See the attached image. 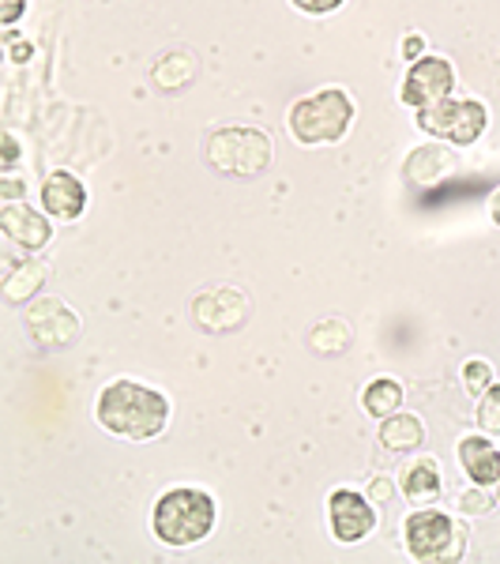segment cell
I'll return each mask as SVG.
<instances>
[{
	"label": "cell",
	"mask_w": 500,
	"mask_h": 564,
	"mask_svg": "<svg viewBox=\"0 0 500 564\" xmlns=\"http://www.w3.org/2000/svg\"><path fill=\"white\" fill-rule=\"evenodd\" d=\"M95 417L106 433L124 436V441H151L166 430L170 399L159 388L135 384V380H113L102 388L95 403Z\"/></svg>",
	"instance_id": "6da1fadb"
},
{
	"label": "cell",
	"mask_w": 500,
	"mask_h": 564,
	"mask_svg": "<svg viewBox=\"0 0 500 564\" xmlns=\"http://www.w3.org/2000/svg\"><path fill=\"white\" fill-rule=\"evenodd\" d=\"M204 162L218 177L257 181L275 162V143L257 124H218L204 135Z\"/></svg>",
	"instance_id": "7a4b0ae2"
},
{
	"label": "cell",
	"mask_w": 500,
	"mask_h": 564,
	"mask_svg": "<svg viewBox=\"0 0 500 564\" xmlns=\"http://www.w3.org/2000/svg\"><path fill=\"white\" fill-rule=\"evenodd\" d=\"M215 520H218L215 497L204 494V489L181 486L159 497V505L151 512V531L162 545L185 550V545L204 542L215 531Z\"/></svg>",
	"instance_id": "3957f363"
},
{
	"label": "cell",
	"mask_w": 500,
	"mask_h": 564,
	"mask_svg": "<svg viewBox=\"0 0 500 564\" xmlns=\"http://www.w3.org/2000/svg\"><path fill=\"white\" fill-rule=\"evenodd\" d=\"M354 121V98L343 87H324L316 95H305L290 106L286 129L305 148H320V143L343 140Z\"/></svg>",
	"instance_id": "277c9868"
},
{
	"label": "cell",
	"mask_w": 500,
	"mask_h": 564,
	"mask_svg": "<svg viewBox=\"0 0 500 564\" xmlns=\"http://www.w3.org/2000/svg\"><path fill=\"white\" fill-rule=\"evenodd\" d=\"M403 542L414 561H459L463 557V527L448 512L433 505L414 508L403 523Z\"/></svg>",
	"instance_id": "5b68a950"
},
{
	"label": "cell",
	"mask_w": 500,
	"mask_h": 564,
	"mask_svg": "<svg viewBox=\"0 0 500 564\" xmlns=\"http://www.w3.org/2000/svg\"><path fill=\"white\" fill-rule=\"evenodd\" d=\"M486 124H489V109L478 98H441L436 106L417 109V129L436 135V140L456 143V148L478 143Z\"/></svg>",
	"instance_id": "8992f818"
},
{
	"label": "cell",
	"mask_w": 500,
	"mask_h": 564,
	"mask_svg": "<svg viewBox=\"0 0 500 564\" xmlns=\"http://www.w3.org/2000/svg\"><path fill=\"white\" fill-rule=\"evenodd\" d=\"M26 339L39 350H68L79 339V316L61 297H34L23 316Z\"/></svg>",
	"instance_id": "52a82bcc"
},
{
	"label": "cell",
	"mask_w": 500,
	"mask_h": 564,
	"mask_svg": "<svg viewBox=\"0 0 500 564\" xmlns=\"http://www.w3.org/2000/svg\"><path fill=\"white\" fill-rule=\"evenodd\" d=\"M249 313H252L249 294H244V290H233V286L204 290V294L193 297V308H188L193 324L199 327V332H207V335L238 332V327L249 321Z\"/></svg>",
	"instance_id": "ba28073f"
},
{
	"label": "cell",
	"mask_w": 500,
	"mask_h": 564,
	"mask_svg": "<svg viewBox=\"0 0 500 564\" xmlns=\"http://www.w3.org/2000/svg\"><path fill=\"white\" fill-rule=\"evenodd\" d=\"M452 90H456V68H452V61L436 57V53H422L417 61H411V72H406L399 98L411 109H425L436 106L441 98H452Z\"/></svg>",
	"instance_id": "9c48e42d"
},
{
	"label": "cell",
	"mask_w": 500,
	"mask_h": 564,
	"mask_svg": "<svg viewBox=\"0 0 500 564\" xmlns=\"http://www.w3.org/2000/svg\"><path fill=\"white\" fill-rule=\"evenodd\" d=\"M327 527H331V539L343 545L369 539L372 527H377L372 500L354 494V489H335V494L327 497Z\"/></svg>",
	"instance_id": "30bf717a"
},
{
	"label": "cell",
	"mask_w": 500,
	"mask_h": 564,
	"mask_svg": "<svg viewBox=\"0 0 500 564\" xmlns=\"http://www.w3.org/2000/svg\"><path fill=\"white\" fill-rule=\"evenodd\" d=\"M0 230H4L8 241H15L20 249L26 252H39L50 245L53 238V226L45 212H34L31 204H4V212H0Z\"/></svg>",
	"instance_id": "8fae6325"
},
{
	"label": "cell",
	"mask_w": 500,
	"mask_h": 564,
	"mask_svg": "<svg viewBox=\"0 0 500 564\" xmlns=\"http://www.w3.org/2000/svg\"><path fill=\"white\" fill-rule=\"evenodd\" d=\"M84 207H87V188L76 174L57 170V174L45 177V185H42V212L45 215L61 218V223H76V218L84 215Z\"/></svg>",
	"instance_id": "7c38bea8"
},
{
	"label": "cell",
	"mask_w": 500,
	"mask_h": 564,
	"mask_svg": "<svg viewBox=\"0 0 500 564\" xmlns=\"http://www.w3.org/2000/svg\"><path fill=\"white\" fill-rule=\"evenodd\" d=\"M459 159L452 148H441V143H425V148H417L411 159H406L403 166V177L414 181V185L430 188V185H441V181H448L456 174Z\"/></svg>",
	"instance_id": "4fadbf2b"
},
{
	"label": "cell",
	"mask_w": 500,
	"mask_h": 564,
	"mask_svg": "<svg viewBox=\"0 0 500 564\" xmlns=\"http://www.w3.org/2000/svg\"><path fill=\"white\" fill-rule=\"evenodd\" d=\"M399 489H403V497L411 500V508L436 505V500H441V494H444L441 467H436V459L417 456V459L406 463V467L399 470Z\"/></svg>",
	"instance_id": "5bb4252c"
},
{
	"label": "cell",
	"mask_w": 500,
	"mask_h": 564,
	"mask_svg": "<svg viewBox=\"0 0 500 564\" xmlns=\"http://www.w3.org/2000/svg\"><path fill=\"white\" fill-rule=\"evenodd\" d=\"M459 467H463V475L470 481H478V486H497L500 481V448H493L486 436H463Z\"/></svg>",
	"instance_id": "9a60e30c"
},
{
	"label": "cell",
	"mask_w": 500,
	"mask_h": 564,
	"mask_svg": "<svg viewBox=\"0 0 500 564\" xmlns=\"http://www.w3.org/2000/svg\"><path fill=\"white\" fill-rule=\"evenodd\" d=\"M199 72V61L188 50H170L162 53L151 65V84L162 90V95H181L185 87H193Z\"/></svg>",
	"instance_id": "2e32d148"
},
{
	"label": "cell",
	"mask_w": 500,
	"mask_h": 564,
	"mask_svg": "<svg viewBox=\"0 0 500 564\" xmlns=\"http://www.w3.org/2000/svg\"><path fill=\"white\" fill-rule=\"evenodd\" d=\"M45 279H50V271H45V263L39 260H26L20 268L8 271L4 286H0V294H4L8 305H26L39 297V290L45 286Z\"/></svg>",
	"instance_id": "e0dca14e"
},
{
	"label": "cell",
	"mask_w": 500,
	"mask_h": 564,
	"mask_svg": "<svg viewBox=\"0 0 500 564\" xmlns=\"http://www.w3.org/2000/svg\"><path fill=\"white\" fill-rule=\"evenodd\" d=\"M380 444H384L388 452H417L425 444V425H422V417H414V414H392V417H384L380 422Z\"/></svg>",
	"instance_id": "ac0fdd59"
},
{
	"label": "cell",
	"mask_w": 500,
	"mask_h": 564,
	"mask_svg": "<svg viewBox=\"0 0 500 564\" xmlns=\"http://www.w3.org/2000/svg\"><path fill=\"white\" fill-rule=\"evenodd\" d=\"M399 403H403V388H399V380L392 377H380V380H372V384L361 391V406L372 414V417H392L399 411Z\"/></svg>",
	"instance_id": "d6986e66"
},
{
	"label": "cell",
	"mask_w": 500,
	"mask_h": 564,
	"mask_svg": "<svg viewBox=\"0 0 500 564\" xmlns=\"http://www.w3.org/2000/svg\"><path fill=\"white\" fill-rule=\"evenodd\" d=\"M350 327L343 321H320L308 332V350L320 354V358H331V354H343L350 347Z\"/></svg>",
	"instance_id": "ffe728a7"
},
{
	"label": "cell",
	"mask_w": 500,
	"mask_h": 564,
	"mask_svg": "<svg viewBox=\"0 0 500 564\" xmlns=\"http://www.w3.org/2000/svg\"><path fill=\"white\" fill-rule=\"evenodd\" d=\"M475 417H478L481 433H500V384H489L481 391Z\"/></svg>",
	"instance_id": "44dd1931"
},
{
	"label": "cell",
	"mask_w": 500,
	"mask_h": 564,
	"mask_svg": "<svg viewBox=\"0 0 500 564\" xmlns=\"http://www.w3.org/2000/svg\"><path fill=\"white\" fill-rule=\"evenodd\" d=\"M497 508V494H489V486H470V489H463L459 494V512H467V516H486V512H493Z\"/></svg>",
	"instance_id": "7402d4cb"
},
{
	"label": "cell",
	"mask_w": 500,
	"mask_h": 564,
	"mask_svg": "<svg viewBox=\"0 0 500 564\" xmlns=\"http://www.w3.org/2000/svg\"><path fill=\"white\" fill-rule=\"evenodd\" d=\"M463 384H467L470 395H481V391L493 384V366H489L486 358H470L467 366H463Z\"/></svg>",
	"instance_id": "603a6c76"
},
{
	"label": "cell",
	"mask_w": 500,
	"mask_h": 564,
	"mask_svg": "<svg viewBox=\"0 0 500 564\" xmlns=\"http://www.w3.org/2000/svg\"><path fill=\"white\" fill-rule=\"evenodd\" d=\"M297 12H308V15H327L335 8H343V0H290Z\"/></svg>",
	"instance_id": "cb8c5ba5"
},
{
	"label": "cell",
	"mask_w": 500,
	"mask_h": 564,
	"mask_svg": "<svg viewBox=\"0 0 500 564\" xmlns=\"http://www.w3.org/2000/svg\"><path fill=\"white\" fill-rule=\"evenodd\" d=\"M392 494H395L392 478H372V486H369V500H372V505H388Z\"/></svg>",
	"instance_id": "d4e9b609"
},
{
	"label": "cell",
	"mask_w": 500,
	"mask_h": 564,
	"mask_svg": "<svg viewBox=\"0 0 500 564\" xmlns=\"http://www.w3.org/2000/svg\"><path fill=\"white\" fill-rule=\"evenodd\" d=\"M23 8H26V0H0V23L12 26L23 15Z\"/></svg>",
	"instance_id": "484cf974"
},
{
	"label": "cell",
	"mask_w": 500,
	"mask_h": 564,
	"mask_svg": "<svg viewBox=\"0 0 500 564\" xmlns=\"http://www.w3.org/2000/svg\"><path fill=\"white\" fill-rule=\"evenodd\" d=\"M15 159H20V143H15V135L8 132L4 135V166H15Z\"/></svg>",
	"instance_id": "4316f807"
},
{
	"label": "cell",
	"mask_w": 500,
	"mask_h": 564,
	"mask_svg": "<svg viewBox=\"0 0 500 564\" xmlns=\"http://www.w3.org/2000/svg\"><path fill=\"white\" fill-rule=\"evenodd\" d=\"M403 57H406V61H417V57H422V39H417V34H411V39L403 42Z\"/></svg>",
	"instance_id": "83f0119b"
},
{
	"label": "cell",
	"mask_w": 500,
	"mask_h": 564,
	"mask_svg": "<svg viewBox=\"0 0 500 564\" xmlns=\"http://www.w3.org/2000/svg\"><path fill=\"white\" fill-rule=\"evenodd\" d=\"M15 196H23V185L15 177H4V204H12Z\"/></svg>",
	"instance_id": "f1b7e54d"
},
{
	"label": "cell",
	"mask_w": 500,
	"mask_h": 564,
	"mask_svg": "<svg viewBox=\"0 0 500 564\" xmlns=\"http://www.w3.org/2000/svg\"><path fill=\"white\" fill-rule=\"evenodd\" d=\"M489 218H493V223L500 226V188L493 193V199H489Z\"/></svg>",
	"instance_id": "f546056e"
},
{
	"label": "cell",
	"mask_w": 500,
	"mask_h": 564,
	"mask_svg": "<svg viewBox=\"0 0 500 564\" xmlns=\"http://www.w3.org/2000/svg\"><path fill=\"white\" fill-rule=\"evenodd\" d=\"M31 57V45H12V61H23Z\"/></svg>",
	"instance_id": "4dcf8cb0"
},
{
	"label": "cell",
	"mask_w": 500,
	"mask_h": 564,
	"mask_svg": "<svg viewBox=\"0 0 500 564\" xmlns=\"http://www.w3.org/2000/svg\"><path fill=\"white\" fill-rule=\"evenodd\" d=\"M493 494H497V505H500V481H497V486H493Z\"/></svg>",
	"instance_id": "1f68e13d"
}]
</instances>
